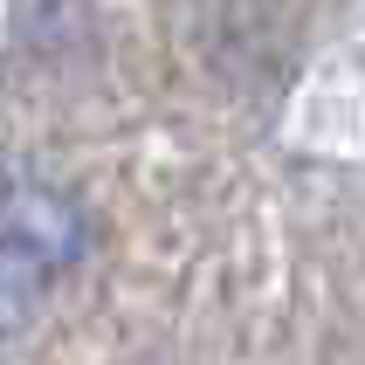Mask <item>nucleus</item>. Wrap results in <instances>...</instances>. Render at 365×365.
I'll return each mask as SVG.
<instances>
[{"label": "nucleus", "mask_w": 365, "mask_h": 365, "mask_svg": "<svg viewBox=\"0 0 365 365\" xmlns=\"http://www.w3.org/2000/svg\"><path fill=\"white\" fill-rule=\"evenodd\" d=\"M0 242L62 276L90 255V214L69 186L41 180V173H7L0 180Z\"/></svg>", "instance_id": "1"}, {"label": "nucleus", "mask_w": 365, "mask_h": 365, "mask_svg": "<svg viewBox=\"0 0 365 365\" xmlns=\"http://www.w3.org/2000/svg\"><path fill=\"white\" fill-rule=\"evenodd\" d=\"M48 283H56V269H41L35 255H21V248L0 242V338H14V331L35 324Z\"/></svg>", "instance_id": "2"}]
</instances>
